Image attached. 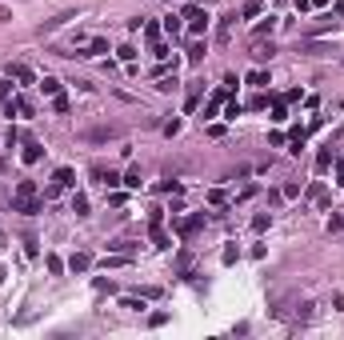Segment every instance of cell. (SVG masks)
<instances>
[{"mask_svg":"<svg viewBox=\"0 0 344 340\" xmlns=\"http://www.w3.org/2000/svg\"><path fill=\"white\" fill-rule=\"evenodd\" d=\"M188 20H192V32H200V28H208V16L200 12V8H188Z\"/></svg>","mask_w":344,"mask_h":340,"instance_id":"6da1fadb","label":"cell"},{"mask_svg":"<svg viewBox=\"0 0 344 340\" xmlns=\"http://www.w3.org/2000/svg\"><path fill=\"white\" fill-rule=\"evenodd\" d=\"M8 76H16L20 84H32V72H28L24 64H12V68H8Z\"/></svg>","mask_w":344,"mask_h":340,"instance_id":"7a4b0ae2","label":"cell"},{"mask_svg":"<svg viewBox=\"0 0 344 340\" xmlns=\"http://www.w3.org/2000/svg\"><path fill=\"white\" fill-rule=\"evenodd\" d=\"M68 268H72V272H84V268H88V256H84V252H76V256L68 260Z\"/></svg>","mask_w":344,"mask_h":340,"instance_id":"3957f363","label":"cell"},{"mask_svg":"<svg viewBox=\"0 0 344 340\" xmlns=\"http://www.w3.org/2000/svg\"><path fill=\"white\" fill-rule=\"evenodd\" d=\"M24 160H28V164H32V160H40V144H36V140L24 148Z\"/></svg>","mask_w":344,"mask_h":340,"instance_id":"277c9868","label":"cell"},{"mask_svg":"<svg viewBox=\"0 0 344 340\" xmlns=\"http://www.w3.org/2000/svg\"><path fill=\"white\" fill-rule=\"evenodd\" d=\"M56 184H60V188H68V184H72V172L60 168V172H56Z\"/></svg>","mask_w":344,"mask_h":340,"instance_id":"5b68a950","label":"cell"},{"mask_svg":"<svg viewBox=\"0 0 344 340\" xmlns=\"http://www.w3.org/2000/svg\"><path fill=\"white\" fill-rule=\"evenodd\" d=\"M44 92H52V96H56V92H60V80H52V76H44Z\"/></svg>","mask_w":344,"mask_h":340,"instance_id":"8992f818","label":"cell"},{"mask_svg":"<svg viewBox=\"0 0 344 340\" xmlns=\"http://www.w3.org/2000/svg\"><path fill=\"white\" fill-rule=\"evenodd\" d=\"M0 280H4V268H0Z\"/></svg>","mask_w":344,"mask_h":340,"instance_id":"52a82bcc","label":"cell"}]
</instances>
